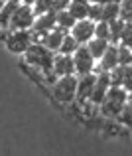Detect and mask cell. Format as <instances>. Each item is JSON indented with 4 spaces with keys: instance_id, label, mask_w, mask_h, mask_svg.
Returning <instances> with one entry per match:
<instances>
[{
    "instance_id": "cell-29",
    "label": "cell",
    "mask_w": 132,
    "mask_h": 156,
    "mask_svg": "<svg viewBox=\"0 0 132 156\" xmlns=\"http://www.w3.org/2000/svg\"><path fill=\"white\" fill-rule=\"evenodd\" d=\"M89 2H91V4H106L109 0H89Z\"/></svg>"
},
{
    "instance_id": "cell-27",
    "label": "cell",
    "mask_w": 132,
    "mask_h": 156,
    "mask_svg": "<svg viewBox=\"0 0 132 156\" xmlns=\"http://www.w3.org/2000/svg\"><path fill=\"white\" fill-rule=\"evenodd\" d=\"M122 87L126 91H130V95H132V63L124 65V81H122Z\"/></svg>"
},
{
    "instance_id": "cell-32",
    "label": "cell",
    "mask_w": 132,
    "mask_h": 156,
    "mask_svg": "<svg viewBox=\"0 0 132 156\" xmlns=\"http://www.w3.org/2000/svg\"><path fill=\"white\" fill-rule=\"evenodd\" d=\"M24 2H26V4H34L36 0H24Z\"/></svg>"
},
{
    "instance_id": "cell-17",
    "label": "cell",
    "mask_w": 132,
    "mask_h": 156,
    "mask_svg": "<svg viewBox=\"0 0 132 156\" xmlns=\"http://www.w3.org/2000/svg\"><path fill=\"white\" fill-rule=\"evenodd\" d=\"M126 24L128 22L122 20V18H116V20L110 22V44H120V36H122V32H124Z\"/></svg>"
},
{
    "instance_id": "cell-15",
    "label": "cell",
    "mask_w": 132,
    "mask_h": 156,
    "mask_svg": "<svg viewBox=\"0 0 132 156\" xmlns=\"http://www.w3.org/2000/svg\"><path fill=\"white\" fill-rule=\"evenodd\" d=\"M89 46V50H91V53L95 55V59H101L102 55H105V51L109 50V46H110V42L109 40H102V38H93L91 42L87 44Z\"/></svg>"
},
{
    "instance_id": "cell-18",
    "label": "cell",
    "mask_w": 132,
    "mask_h": 156,
    "mask_svg": "<svg viewBox=\"0 0 132 156\" xmlns=\"http://www.w3.org/2000/svg\"><path fill=\"white\" fill-rule=\"evenodd\" d=\"M16 6H18L16 2H6L4 4L2 12H0V30L2 32H6L8 26H10V18H12V14H14Z\"/></svg>"
},
{
    "instance_id": "cell-20",
    "label": "cell",
    "mask_w": 132,
    "mask_h": 156,
    "mask_svg": "<svg viewBox=\"0 0 132 156\" xmlns=\"http://www.w3.org/2000/svg\"><path fill=\"white\" fill-rule=\"evenodd\" d=\"M79 46H81V44L77 42V40L73 38V34L69 32V34L65 36V40H63V44H61V48H59V51H57V53H71V55H73Z\"/></svg>"
},
{
    "instance_id": "cell-7",
    "label": "cell",
    "mask_w": 132,
    "mask_h": 156,
    "mask_svg": "<svg viewBox=\"0 0 132 156\" xmlns=\"http://www.w3.org/2000/svg\"><path fill=\"white\" fill-rule=\"evenodd\" d=\"M53 28H57V12L55 10L45 12V14H38V18L34 22V28H32L34 40L36 42H43L45 34H49Z\"/></svg>"
},
{
    "instance_id": "cell-25",
    "label": "cell",
    "mask_w": 132,
    "mask_h": 156,
    "mask_svg": "<svg viewBox=\"0 0 132 156\" xmlns=\"http://www.w3.org/2000/svg\"><path fill=\"white\" fill-rule=\"evenodd\" d=\"M120 18L132 22V0H120Z\"/></svg>"
},
{
    "instance_id": "cell-6",
    "label": "cell",
    "mask_w": 132,
    "mask_h": 156,
    "mask_svg": "<svg viewBox=\"0 0 132 156\" xmlns=\"http://www.w3.org/2000/svg\"><path fill=\"white\" fill-rule=\"evenodd\" d=\"M73 59H75V73L77 75H85V73H93L97 69V59L91 53L89 46H79L73 53Z\"/></svg>"
},
{
    "instance_id": "cell-24",
    "label": "cell",
    "mask_w": 132,
    "mask_h": 156,
    "mask_svg": "<svg viewBox=\"0 0 132 156\" xmlns=\"http://www.w3.org/2000/svg\"><path fill=\"white\" fill-rule=\"evenodd\" d=\"M122 81H124V65H116L114 69H110V83L122 85Z\"/></svg>"
},
{
    "instance_id": "cell-13",
    "label": "cell",
    "mask_w": 132,
    "mask_h": 156,
    "mask_svg": "<svg viewBox=\"0 0 132 156\" xmlns=\"http://www.w3.org/2000/svg\"><path fill=\"white\" fill-rule=\"evenodd\" d=\"M89 0H71L67 10L75 16V20H85L89 18Z\"/></svg>"
},
{
    "instance_id": "cell-3",
    "label": "cell",
    "mask_w": 132,
    "mask_h": 156,
    "mask_svg": "<svg viewBox=\"0 0 132 156\" xmlns=\"http://www.w3.org/2000/svg\"><path fill=\"white\" fill-rule=\"evenodd\" d=\"M77 81H79V75L73 73V75H63V77H57L55 81L51 83V95L57 103H75V97H77Z\"/></svg>"
},
{
    "instance_id": "cell-23",
    "label": "cell",
    "mask_w": 132,
    "mask_h": 156,
    "mask_svg": "<svg viewBox=\"0 0 132 156\" xmlns=\"http://www.w3.org/2000/svg\"><path fill=\"white\" fill-rule=\"evenodd\" d=\"M53 2H55V0H36L32 6H34L36 14H45V12L53 10Z\"/></svg>"
},
{
    "instance_id": "cell-16",
    "label": "cell",
    "mask_w": 132,
    "mask_h": 156,
    "mask_svg": "<svg viewBox=\"0 0 132 156\" xmlns=\"http://www.w3.org/2000/svg\"><path fill=\"white\" fill-rule=\"evenodd\" d=\"M75 22H77L75 16H73L69 10L57 12V28H61V30H65V32H71L73 26H75Z\"/></svg>"
},
{
    "instance_id": "cell-5",
    "label": "cell",
    "mask_w": 132,
    "mask_h": 156,
    "mask_svg": "<svg viewBox=\"0 0 132 156\" xmlns=\"http://www.w3.org/2000/svg\"><path fill=\"white\" fill-rule=\"evenodd\" d=\"M36 18H38V14H36L34 6H32V4H26V2H20L18 6H16L12 18H10L8 30H32Z\"/></svg>"
},
{
    "instance_id": "cell-1",
    "label": "cell",
    "mask_w": 132,
    "mask_h": 156,
    "mask_svg": "<svg viewBox=\"0 0 132 156\" xmlns=\"http://www.w3.org/2000/svg\"><path fill=\"white\" fill-rule=\"evenodd\" d=\"M24 61L26 65L34 67L36 71H40L43 77H47L49 81H55L57 77L53 75V61H55V51H51L45 44L34 42L24 53Z\"/></svg>"
},
{
    "instance_id": "cell-9",
    "label": "cell",
    "mask_w": 132,
    "mask_h": 156,
    "mask_svg": "<svg viewBox=\"0 0 132 156\" xmlns=\"http://www.w3.org/2000/svg\"><path fill=\"white\" fill-rule=\"evenodd\" d=\"M95 26H97V22H93L91 18L77 20L75 26H73V30H71V34L81 46H87L91 40L95 38Z\"/></svg>"
},
{
    "instance_id": "cell-4",
    "label": "cell",
    "mask_w": 132,
    "mask_h": 156,
    "mask_svg": "<svg viewBox=\"0 0 132 156\" xmlns=\"http://www.w3.org/2000/svg\"><path fill=\"white\" fill-rule=\"evenodd\" d=\"M2 38L6 44V50L16 55H24L28 48L36 42L32 30H6Z\"/></svg>"
},
{
    "instance_id": "cell-19",
    "label": "cell",
    "mask_w": 132,
    "mask_h": 156,
    "mask_svg": "<svg viewBox=\"0 0 132 156\" xmlns=\"http://www.w3.org/2000/svg\"><path fill=\"white\" fill-rule=\"evenodd\" d=\"M116 121L120 122L122 126H126V129H130V130H132V97H130L128 103L122 107V111H120V115H118Z\"/></svg>"
},
{
    "instance_id": "cell-28",
    "label": "cell",
    "mask_w": 132,
    "mask_h": 156,
    "mask_svg": "<svg viewBox=\"0 0 132 156\" xmlns=\"http://www.w3.org/2000/svg\"><path fill=\"white\" fill-rule=\"evenodd\" d=\"M69 4H71V0H55V2H53V10H55V12L67 10Z\"/></svg>"
},
{
    "instance_id": "cell-21",
    "label": "cell",
    "mask_w": 132,
    "mask_h": 156,
    "mask_svg": "<svg viewBox=\"0 0 132 156\" xmlns=\"http://www.w3.org/2000/svg\"><path fill=\"white\" fill-rule=\"evenodd\" d=\"M95 38H102V40H109L110 42V22H105V20L97 22V26H95Z\"/></svg>"
},
{
    "instance_id": "cell-22",
    "label": "cell",
    "mask_w": 132,
    "mask_h": 156,
    "mask_svg": "<svg viewBox=\"0 0 132 156\" xmlns=\"http://www.w3.org/2000/svg\"><path fill=\"white\" fill-rule=\"evenodd\" d=\"M118 63L120 65H130L132 63V50L122 44H118Z\"/></svg>"
},
{
    "instance_id": "cell-11",
    "label": "cell",
    "mask_w": 132,
    "mask_h": 156,
    "mask_svg": "<svg viewBox=\"0 0 132 156\" xmlns=\"http://www.w3.org/2000/svg\"><path fill=\"white\" fill-rule=\"evenodd\" d=\"M116 65H120L118 63V44H110L109 50L105 51V55L97 61V69L95 71H110Z\"/></svg>"
},
{
    "instance_id": "cell-26",
    "label": "cell",
    "mask_w": 132,
    "mask_h": 156,
    "mask_svg": "<svg viewBox=\"0 0 132 156\" xmlns=\"http://www.w3.org/2000/svg\"><path fill=\"white\" fill-rule=\"evenodd\" d=\"M89 18L93 22H101L102 20V4H89Z\"/></svg>"
},
{
    "instance_id": "cell-8",
    "label": "cell",
    "mask_w": 132,
    "mask_h": 156,
    "mask_svg": "<svg viewBox=\"0 0 132 156\" xmlns=\"http://www.w3.org/2000/svg\"><path fill=\"white\" fill-rule=\"evenodd\" d=\"M95 85H97V71L79 75V81H77V97H75V103L79 107L85 105V103H89Z\"/></svg>"
},
{
    "instance_id": "cell-14",
    "label": "cell",
    "mask_w": 132,
    "mask_h": 156,
    "mask_svg": "<svg viewBox=\"0 0 132 156\" xmlns=\"http://www.w3.org/2000/svg\"><path fill=\"white\" fill-rule=\"evenodd\" d=\"M116 18H120V2L109 0L106 4H102V20L105 22H113Z\"/></svg>"
},
{
    "instance_id": "cell-10",
    "label": "cell",
    "mask_w": 132,
    "mask_h": 156,
    "mask_svg": "<svg viewBox=\"0 0 132 156\" xmlns=\"http://www.w3.org/2000/svg\"><path fill=\"white\" fill-rule=\"evenodd\" d=\"M75 73V59L71 53H55L53 61V75L63 77V75H73Z\"/></svg>"
},
{
    "instance_id": "cell-30",
    "label": "cell",
    "mask_w": 132,
    "mask_h": 156,
    "mask_svg": "<svg viewBox=\"0 0 132 156\" xmlns=\"http://www.w3.org/2000/svg\"><path fill=\"white\" fill-rule=\"evenodd\" d=\"M4 4H6V0H0V12H2V8H4Z\"/></svg>"
},
{
    "instance_id": "cell-31",
    "label": "cell",
    "mask_w": 132,
    "mask_h": 156,
    "mask_svg": "<svg viewBox=\"0 0 132 156\" xmlns=\"http://www.w3.org/2000/svg\"><path fill=\"white\" fill-rule=\"evenodd\" d=\"M6 2H16V4H20V2H24V0H6Z\"/></svg>"
},
{
    "instance_id": "cell-12",
    "label": "cell",
    "mask_w": 132,
    "mask_h": 156,
    "mask_svg": "<svg viewBox=\"0 0 132 156\" xmlns=\"http://www.w3.org/2000/svg\"><path fill=\"white\" fill-rule=\"evenodd\" d=\"M67 34H69V32L61 30V28H53V30L49 32V34H45V38H43V42H42V44H45V46H47L51 51H55V53H57Z\"/></svg>"
},
{
    "instance_id": "cell-2",
    "label": "cell",
    "mask_w": 132,
    "mask_h": 156,
    "mask_svg": "<svg viewBox=\"0 0 132 156\" xmlns=\"http://www.w3.org/2000/svg\"><path fill=\"white\" fill-rule=\"evenodd\" d=\"M130 91H126L122 85H110L105 101L99 105V113L102 115V119H118L122 107L130 101Z\"/></svg>"
}]
</instances>
